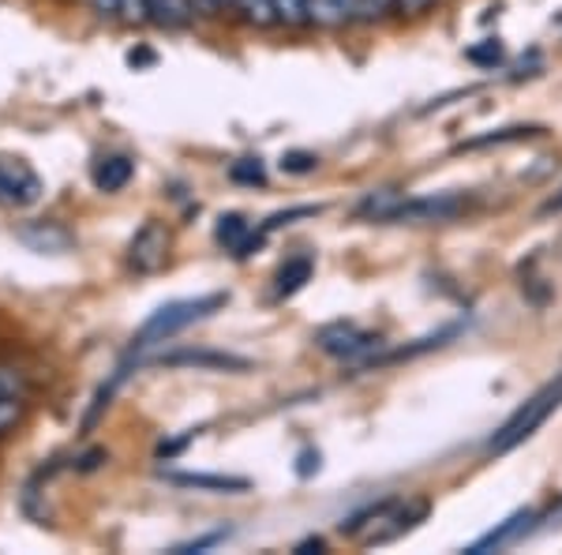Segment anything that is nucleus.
I'll return each mask as SVG.
<instances>
[{"label":"nucleus","mask_w":562,"mask_h":555,"mask_svg":"<svg viewBox=\"0 0 562 555\" xmlns=\"http://www.w3.org/2000/svg\"><path fill=\"white\" fill-rule=\"evenodd\" d=\"M431 503L428 499H402V496H390L371 503L368 511L352 514L349 522H341V533L349 536L352 544L360 548H383V544L402 541L405 533H413L416 525L428 518Z\"/></svg>","instance_id":"1"},{"label":"nucleus","mask_w":562,"mask_h":555,"mask_svg":"<svg viewBox=\"0 0 562 555\" xmlns=\"http://www.w3.org/2000/svg\"><path fill=\"white\" fill-rule=\"evenodd\" d=\"M222 304H225V293H206V297L169 300V304H161L158 312H154L150 320L143 323L139 331H135L128 357L139 360L143 353L154 349V345H166V342H173L180 331H188V326H192V323L206 320V315H214Z\"/></svg>","instance_id":"2"},{"label":"nucleus","mask_w":562,"mask_h":555,"mask_svg":"<svg viewBox=\"0 0 562 555\" xmlns=\"http://www.w3.org/2000/svg\"><path fill=\"white\" fill-rule=\"evenodd\" d=\"M559 406H562V371L555 379H548V384H543L529 402H521L503 424L495 428V435L487 440L484 451L487 454H510L514 447H521L525 440H532V435L548 424V417L555 413Z\"/></svg>","instance_id":"3"},{"label":"nucleus","mask_w":562,"mask_h":555,"mask_svg":"<svg viewBox=\"0 0 562 555\" xmlns=\"http://www.w3.org/2000/svg\"><path fill=\"white\" fill-rule=\"evenodd\" d=\"M315 345H319L326 357H334V360L371 364V360H375V353L383 349V338L364 331V326H357V323L338 320V323H326V326L315 331Z\"/></svg>","instance_id":"4"},{"label":"nucleus","mask_w":562,"mask_h":555,"mask_svg":"<svg viewBox=\"0 0 562 555\" xmlns=\"http://www.w3.org/2000/svg\"><path fill=\"white\" fill-rule=\"evenodd\" d=\"M465 211V196H424V199H397L394 211L386 214V222H450V218H458Z\"/></svg>","instance_id":"5"},{"label":"nucleus","mask_w":562,"mask_h":555,"mask_svg":"<svg viewBox=\"0 0 562 555\" xmlns=\"http://www.w3.org/2000/svg\"><path fill=\"white\" fill-rule=\"evenodd\" d=\"M42 192V177L23 158H0V207H31Z\"/></svg>","instance_id":"6"},{"label":"nucleus","mask_w":562,"mask_h":555,"mask_svg":"<svg viewBox=\"0 0 562 555\" xmlns=\"http://www.w3.org/2000/svg\"><path fill=\"white\" fill-rule=\"evenodd\" d=\"M169 259V230L166 222H143V230L132 236L128 244V267L139 270V275H154L161 270Z\"/></svg>","instance_id":"7"},{"label":"nucleus","mask_w":562,"mask_h":555,"mask_svg":"<svg viewBox=\"0 0 562 555\" xmlns=\"http://www.w3.org/2000/svg\"><path fill=\"white\" fill-rule=\"evenodd\" d=\"M214 241L222 244L225 252H233L237 259H248L262 244V233L251 230V222L244 214H222L214 225Z\"/></svg>","instance_id":"8"},{"label":"nucleus","mask_w":562,"mask_h":555,"mask_svg":"<svg viewBox=\"0 0 562 555\" xmlns=\"http://www.w3.org/2000/svg\"><path fill=\"white\" fill-rule=\"evenodd\" d=\"M537 511L532 507H521V511H514L506 522H498L492 533H484L480 541L469 544V552L473 555H484V552H498V548H506V544H514V541H521L525 533H532L537 530Z\"/></svg>","instance_id":"9"},{"label":"nucleus","mask_w":562,"mask_h":555,"mask_svg":"<svg viewBox=\"0 0 562 555\" xmlns=\"http://www.w3.org/2000/svg\"><path fill=\"white\" fill-rule=\"evenodd\" d=\"M158 364L166 368H206V371H244L248 360L233 357V353H217V349H177V353H161Z\"/></svg>","instance_id":"10"},{"label":"nucleus","mask_w":562,"mask_h":555,"mask_svg":"<svg viewBox=\"0 0 562 555\" xmlns=\"http://www.w3.org/2000/svg\"><path fill=\"white\" fill-rule=\"evenodd\" d=\"M135 177V162L128 154H102V158L90 166V180H94L98 192H121L128 188V180Z\"/></svg>","instance_id":"11"},{"label":"nucleus","mask_w":562,"mask_h":555,"mask_svg":"<svg viewBox=\"0 0 562 555\" xmlns=\"http://www.w3.org/2000/svg\"><path fill=\"white\" fill-rule=\"evenodd\" d=\"M20 241L34 252H68L71 248V233L57 222H31L20 230Z\"/></svg>","instance_id":"12"},{"label":"nucleus","mask_w":562,"mask_h":555,"mask_svg":"<svg viewBox=\"0 0 562 555\" xmlns=\"http://www.w3.org/2000/svg\"><path fill=\"white\" fill-rule=\"evenodd\" d=\"M360 20V0H307V23L346 26Z\"/></svg>","instance_id":"13"},{"label":"nucleus","mask_w":562,"mask_h":555,"mask_svg":"<svg viewBox=\"0 0 562 555\" xmlns=\"http://www.w3.org/2000/svg\"><path fill=\"white\" fill-rule=\"evenodd\" d=\"M169 485L177 488H203V491H248V477H222V473H166Z\"/></svg>","instance_id":"14"},{"label":"nucleus","mask_w":562,"mask_h":555,"mask_svg":"<svg viewBox=\"0 0 562 555\" xmlns=\"http://www.w3.org/2000/svg\"><path fill=\"white\" fill-rule=\"evenodd\" d=\"M312 270H315V259L312 256H293V259H285V267L278 270V278H274V297H293V293H301V289L312 281Z\"/></svg>","instance_id":"15"},{"label":"nucleus","mask_w":562,"mask_h":555,"mask_svg":"<svg viewBox=\"0 0 562 555\" xmlns=\"http://www.w3.org/2000/svg\"><path fill=\"white\" fill-rule=\"evenodd\" d=\"M195 4L192 0H150V23L158 26H184L192 23Z\"/></svg>","instance_id":"16"},{"label":"nucleus","mask_w":562,"mask_h":555,"mask_svg":"<svg viewBox=\"0 0 562 555\" xmlns=\"http://www.w3.org/2000/svg\"><path fill=\"white\" fill-rule=\"evenodd\" d=\"M233 8H237V12H240L251 26H270V23H278L274 0H237Z\"/></svg>","instance_id":"17"},{"label":"nucleus","mask_w":562,"mask_h":555,"mask_svg":"<svg viewBox=\"0 0 562 555\" xmlns=\"http://www.w3.org/2000/svg\"><path fill=\"white\" fill-rule=\"evenodd\" d=\"M543 129H503V132H492V135H480V140H469L465 151H480V147H498V143H518V140H529V135H540Z\"/></svg>","instance_id":"18"},{"label":"nucleus","mask_w":562,"mask_h":555,"mask_svg":"<svg viewBox=\"0 0 562 555\" xmlns=\"http://www.w3.org/2000/svg\"><path fill=\"white\" fill-rule=\"evenodd\" d=\"M229 177L237 180V185H267V169H262V162L259 158H240V162H233L229 166Z\"/></svg>","instance_id":"19"},{"label":"nucleus","mask_w":562,"mask_h":555,"mask_svg":"<svg viewBox=\"0 0 562 555\" xmlns=\"http://www.w3.org/2000/svg\"><path fill=\"white\" fill-rule=\"evenodd\" d=\"M23 413H26L23 398H0V440H4V435H12L15 428H20Z\"/></svg>","instance_id":"20"},{"label":"nucleus","mask_w":562,"mask_h":555,"mask_svg":"<svg viewBox=\"0 0 562 555\" xmlns=\"http://www.w3.org/2000/svg\"><path fill=\"white\" fill-rule=\"evenodd\" d=\"M274 12H278V23L301 26L307 23V0H274Z\"/></svg>","instance_id":"21"},{"label":"nucleus","mask_w":562,"mask_h":555,"mask_svg":"<svg viewBox=\"0 0 562 555\" xmlns=\"http://www.w3.org/2000/svg\"><path fill=\"white\" fill-rule=\"evenodd\" d=\"M225 536H229V530H211V533L195 536V541H184V544H177V548H169V552H173V555H192V552H206V548H214V544H222Z\"/></svg>","instance_id":"22"},{"label":"nucleus","mask_w":562,"mask_h":555,"mask_svg":"<svg viewBox=\"0 0 562 555\" xmlns=\"http://www.w3.org/2000/svg\"><path fill=\"white\" fill-rule=\"evenodd\" d=\"M26 395V379L23 371L8 368V364H0V398H23Z\"/></svg>","instance_id":"23"},{"label":"nucleus","mask_w":562,"mask_h":555,"mask_svg":"<svg viewBox=\"0 0 562 555\" xmlns=\"http://www.w3.org/2000/svg\"><path fill=\"white\" fill-rule=\"evenodd\" d=\"M315 166H319V158L307 151H289L281 154V173H315Z\"/></svg>","instance_id":"24"},{"label":"nucleus","mask_w":562,"mask_h":555,"mask_svg":"<svg viewBox=\"0 0 562 555\" xmlns=\"http://www.w3.org/2000/svg\"><path fill=\"white\" fill-rule=\"evenodd\" d=\"M124 23H150V0H121Z\"/></svg>","instance_id":"25"},{"label":"nucleus","mask_w":562,"mask_h":555,"mask_svg":"<svg viewBox=\"0 0 562 555\" xmlns=\"http://www.w3.org/2000/svg\"><path fill=\"white\" fill-rule=\"evenodd\" d=\"M469 60H473V65H498V60H503V45L498 42L473 45V49H469Z\"/></svg>","instance_id":"26"},{"label":"nucleus","mask_w":562,"mask_h":555,"mask_svg":"<svg viewBox=\"0 0 562 555\" xmlns=\"http://www.w3.org/2000/svg\"><path fill=\"white\" fill-rule=\"evenodd\" d=\"M195 4V15H222L225 8H233L237 0H192Z\"/></svg>","instance_id":"27"},{"label":"nucleus","mask_w":562,"mask_h":555,"mask_svg":"<svg viewBox=\"0 0 562 555\" xmlns=\"http://www.w3.org/2000/svg\"><path fill=\"white\" fill-rule=\"evenodd\" d=\"M390 4H394V0H360V20H375Z\"/></svg>","instance_id":"28"},{"label":"nucleus","mask_w":562,"mask_h":555,"mask_svg":"<svg viewBox=\"0 0 562 555\" xmlns=\"http://www.w3.org/2000/svg\"><path fill=\"white\" fill-rule=\"evenodd\" d=\"M94 4L98 15H105V20H121V0H90Z\"/></svg>","instance_id":"29"},{"label":"nucleus","mask_w":562,"mask_h":555,"mask_svg":"<svg viewBox=\"0 0 562 555\" xmlns=\"http://www.w3.org/2000/svg\"><path fill=\"white\" fill-rule=\"evenodd\" d=\"M543 525H537V533H548V530H555V525H562V499H559V507H551V514H543L540 518Z\"/></svg>","instance_id":"30"},{"label":"nucleus","mask_w":562,"mask_h":555,"mask_svg":"<svg viewBox=\"0 0 562 555\" xmlns=\"http://www.w3.org/2000/svg\"><path fill=\"white\" fill-rule=\"evenodd\" d=\"M394 4L402 8L405 15H420L424 8H431V4H435V0H394Z\"/></svg>","instance_id":"31"},{"label":"nucleus","mask_w":562,"mask_h":555,"mask_svg":"<svg viewBox=\"0 0 562 555\" xmlns=\"http://www.w3.org/2000/svg\"><path fill=\"white\" fill-rule=\"evenodd\" d=\"M543 214H562V188L548 199V203H543Z\"/></svg>","instance_id":"32"}]
</instances>
